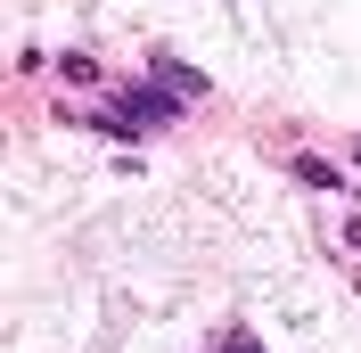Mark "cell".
Masks as SVG:
<instances>
[{
  "instance_id": "obj_1",
  "label": "cell",
  "mask_w": 361,
  "mask_h": 353,
  "mask_svg": "<svg viewBox=\"0 0 361 353\" xmlns=\"http://www.w3.org/2000/svg\"><path fill=\"white\" fill-rule=\"evenodd\" d=\"M222 353H255V345H222Z\"/></svg>"
}]
</instances>
